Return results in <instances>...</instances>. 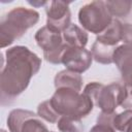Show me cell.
<instances>
[{"instance_id": "7", "label": "cell", "mask_w": 132, "mask_h": 132, "mask_svg": "<svg viewBox=\"0 0 132 132\" xmlns=\"http://www.w3.org/2000/svg\"><path fill=\"white\" fill-rule=\"evenodd\" d=\"M92 60V53L85 47L68 46L62 57V63L66 66V69L79 74L90 68Z\"/></svg>"}, {"instance_id": "5", "label": "cell", "mask_w": 132, "mask_h": 132, "mask_svg": "<svg viewBox=\"0 0 132 132\" xmlns=\"http://www.w3.org/2000/svg\"><path fill=\"white\" fill-rule=\"evenodd\" d=\"M112 20L105 1H92L78 11V21L81 26L87 31L98 35L110 25Z\"/></svg>"}, {"instance_id": "24", "label": "cell", "mask_w": 132, "mask_h": 132, "mask_svg": "<svg viewBox=\"0 0 132 132\" xmlns=\"http://www.w3.org/2000/svg\"><path fill=\"white\" fill-rule=\"evenodd\" d=\"M90 132H116V129L112 126H109V125L97 124L94 127H92Z\"/></svg>"}, {"instance_id": "20", "label": "cell", "mask_w": 132, "mask_h": 132, "mask_svg": "<svg viewBox=\"0 0 132 132\" xmlns=\"http://www.w3.org/2000/svg\"><path fill=\"white\" fill-rule=\"evenodd\" d=\"M68 45L64 42L60 47L51 51V52H43V57L45 58V60L52 64H60L62 63V57L64 52L67 50Z\"/></svg>"}, {"instance_id": "1", "label": "cell", "mask_w": 132, "mask_h": 132, "mask_svg": "<svg viewBox=\"0 0 132 132\" xmlns=\"http://www.w3.org/2000/svg\"><path fill=\"white\" fill-rule=\"evenodd\" d=\"M5 57V65L0 75V89L3 96L13 98L28 88L32 76L40 69L41 60L23 45L6 50Z\"/></svg>"}, {"instance_id": "27", "label": "cell", "mask_w": 132, "mask_h": 132, "mask_svg": "<svg viewBox=\"0 0 132 132\" xmlns=\"http://www.w3.org/2000/svg\"><path fill=\"white\" fill-rule=\"evenodd\" d=\"M1 132H5V131H4V130H1Z\"/></svg>"}, {"instance_id": "15", "label": "cell", "mask_w": 132, "mask_h": 132, "mask_svg": "<svg viewBox=\"0 0 132 132\" xmlns=\"http://www.w3.org/2000/svg\"><path fill=\"white\" fill-rule=\"evenodd\" d=\"M58 123V129L61 132H84V126L79 119L70 117H60Z\"/></svg>"}, {"instance_id": "12", "label": "cell", "mask_w": 132, "mask_h": 132, "mask_svg": "<svg viewBox=\"0 0 132 132\" xmlns=\"http://www.w3.org/2000/svg\"><path fill=\"white\" fill-rule=\"evenodd\" d=\"M65 43L70 47H85L88 43V33L79 28L77 25L70 24V26L63 32Z\"/></svg>"}, {"instance_id": "3", "label": "cell", "mask_w": 132, "mask_h": 132, "mask_svg": "<svg viewBox=\"0 0 132 132\" xmlns=\"http://www.w3.org/2000/svg\"><path fill=\"white\" fill-rule=\"evenodd\" d=\"M50 101L60 117H70L79 120L88 116L94 105L90 97L68 88L56 89Z\"/></svg>"}, {"instance_id": "17", "label": "cell", "mask_w": 132, "mask_h": 132, "mask_svg": "<svg viewBox=\"0 0 132 132\" xmlns=\"http://www.w3.org/2000/svg\"><path fill=\"white\" fill-rule=\"evenodd\" d=\"M37 114L39 118L45 120L50 123H57L60 119V116L54 109L50 100H45L41 102L37 107Z\"/></svg>"}, {"instance_id": "8", "label": "cell", "mask_w": 132, "mask_h": 132, "mask_svg": "<svg viewBox=\"0 0 132 132\" xmlns=\"http://www.w3.org/2000/svg\"><path fill=\"white\" fill-rule=\"evenodd\" d=\"M112 60L121 72L124 85L132 86V46L121 44L116 47Z\"/></svg>"}, {"instance_id": "10", "label": "cell", "mask_w": 132, "mask_h": 132, "mask_svg": "<svg viewBox=\"0 0 132 132\" xmlns=\"http://www.w3.org/2000/svg\"><path fill=\"white\" fill-rule=\"evenodd\" d=\"M56 89L60 88H68L80 92L82 86V78L79 73L73 72L71 70L65 69L57 73L54 79Z\"/></svg>"}, {"instance_id": "14", "label": "cell", "mask_w": 132, "mask_h": 132, "mask_svg": "<svg viewBox=\"0 0 132 132\" xmlns=\"http://www.w3.org/2000/svg\"><path fill=\"white\" fill-rule=\"evenodd\" d=\"M114 50L116 47L108 46L96 40L93 43L91 53L96 62L101 63V64H111L113 63L112 55H113Z\"/></svg>"}, {"instance_id": "25", "label": "cell", "mask_w": 132, "mask_h": 132, "mask_svg": "<svg viewBox=\"0 0 132 132\" xmlns=\"http://www.w3.org/2000/svg\"><path fill=\"white\" fill-rule=\"evenodd\" d=\"M29 4H31V5H33V6H41V5H44V4H47V2L46 1H41V2H35V1H29L28 2Z\"/></svg>"}, {"instance_id": "21", "label": "cell", "mask_w": 132, "mask_h": 132, "mask_svg": "<svg viewBox=\"0 0 132 132\" xmlns=\"http://www.w3.org/2000/svg\"><path fill=\"white\" fill-rule=\"evenodd\" d=\"M122 40L125 42L124 44L132 46V24H123Z\"/></svg>"}, {"instance_id": "2", "label": "cell", "mask_w": 132, "mask_h": 132, "mask_svg": "<svg viewBox=\"0 0 132 132\" xmlns=\"http://www.w3.org/2000/svg\"><path fill=\"white\" fill-rule=\"evenodd\" d=\"M39 13L30 8L15 7L8 11L0 23L1 47L10 45L15 39L22 37L26 31L37 24Z\"/></svg>"}, {"instance_id": "28", "label": "cell", "mask_w": 132, "mask_h": 132, "mask_svg": "<svg viewBox=\"0 0 132 132\" xmlns=\"http://www.w3.org/2000/svg\"><path fill=\"white\" fill-rule=\"evenodd\" d=\"M50 132H53V131H50Z\"/></svg>"}, {"instance_id": "4", "label": "cell", "mask_w": 132, "mask_h": 132, "mask_svg": "<svg viewBox=\"0 0 132 132\" xmlns=\"http://www.w3.org/2000/svg\"><path fill=\"white\" fill-rule=\"evenodd\" d=\"M82 93L90 97L101 111L113 112L116 108L123 103L126 97V87L119 82H111L105 86L93 81L85 87Z\"/></svg>"}, {"instance_id": "18", "label": "cell", "mask_w": 132, "mask_h": 132, "mask_svg": "<svg viewBox=\"0 0 132 132\" xmlns=\"http://www.w3.org/2000/svg\"><path fill=\"white\" fill-rule=\"evenodd\" d=\"M132 122V109H126L121 113L116 114L112 122V127L121 132H126L129 124Z\"/></svg>"}, {"instance_id": "26", "label": "cell", "mask_w": 132, "mask_h": 132, "mask_svg": "<svg viewBox=\"0 0 132 132\" xmlns=\"http://www.w3.org/2000/svg\"><path fill=\"white\" fill-rule=\"evenodd\" d=\"M126 132H132V122L129 124V126H128V128H127Z\"/></svg>"}, {"instance_id": "22", "label": "cell", "mask_w": 132, "mask_h": 132, "mask_svg": "<svg viewBox=\"0 0 132 132\" xmlns=\"http://www.w3.org/2000/svg\"><path fill=\"white\" fill-rule=\"evenodd\" d=\"M116 111L113 112H103L101 111L98 119H97V124H104V125H109L112 126L113 118L116 117Z\"/></svg>"}, {"instance_id": "19", "label": "cell", "mask_w": 132, "mask_h": 132, "mask_svg": "<svg viewBox=\"0 0 132 132\" xmlns=\"http://www.w3.org/2000/svg\"><path fill=\"white\" fill-rule=\"evenodd\" d=\"M38 118L39 117L36 116L27 119L21 128V132H44L45 130H47L46 126Z\"/></svg>"}, {"instance_id": "6", "label": "cell", "mask_w": 132, "mask_h": 132, "mask_svg": "<svg viewBox=\"0 0 132 132\" xmlns=\"http://www.w3.org/2000/svg\"><path fill=\"white\" fill-rule=\"evenodd\" d=\"M46 8V26L57 32H64L70 26L71 13L69 3L64 1H51Z\"/></svg>"}, {"instance_id": "23", "label": "cell", "mask_w": 132, "mask_h": 132, "mask_svg": "<svg viewBox=\"0 0 132 132\" xmlns=\"http://www.w3.org/2000/svg\"><path fill=\"white\" fill-rule=\"evenodd\" d=\"M126 97L121 104L126 109H132V86H126Z\"/></svg>"}, {"instance_id": "16", "label": "cell", "mask_w": 132, "mask_h": 132, "mask_svg": "<svg viewBox=\"0 0 132 132\" xmlns=\"http://www.w3.org/2000/svg\"><path fill=\"white\" fill-rule=\"evenodd\" d=\"M105 3L111 15H114V16L127 15L132 6V1H126V0L105 1Z\"/></svg>"}, {"instance_id": "11", "label": "cell", "mask_w": 132, "mask_h": 132, "mask_svg": "<svg viewBox=\"0 0 132 132\" xmlns=\"http://www.w3.org/2000/svg\"><path fill=\"white\" fill-rule=\"evenodd\" d=\"M122 29L123 24L119 20L113 19L110 25L97 36L96 40L108 46L117 47L116 45L122 41Z\"/></svg>"}, {"instance_id": "9", "label": "cell", "mask_w": 132, "mask_h": 132, "mask_svg": "<svg viewBox=\"0 0 132 132\" xmlns=\"http://www.w3.org/2000/svg\"><path fill=\"white\" fill-rule=\"evenodd\" d=\"M35 40L43 52H51L60 47L64 42L60 32H57L47 26L40 28L35 34Z\"/></svg>"}, {"instance_id": "13", "label": "cell", "mask_w": 132, "mask_h": 132, "mask_svg": "<svg viewBox=\"0 0 132 132\" xmlns=\"http://www.w3.org/2000/svg\"><path fill=\"white\" fill-rule=\"evenodd\" d=\"M38 114L34 113L31 110L27 109H13L9 112L8 118H7V126L10 132H21V128L24 124V122L29 119L36 117Z\"/></svg>"}]
</instances>
